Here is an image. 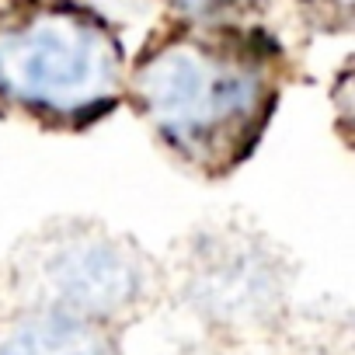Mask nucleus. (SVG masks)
I'll use <instances>...</instances> for the list:
<instances>
[{
	"mask_svg": "<svg viewBox=\"0 0 355 355\" xmlns=\"http://www.w3.org/2000/svg\"><path fill=\"white\" fill-rule=\"evenodd\" d=\"M153 125L189 157H213L254 132L265 115V80L244 56L206 46H167L136 73Z\"/></svg>",
	"mask_w": 355,
	"mask_h": 355,
	"instance_id": "2",
	"label": "nucleus"
},
{
	"mask_svg": "<svg viewBox=\"0 0 355 355\" xmlns=\"http://www.w3.org/2000/svg\"><path fill=\"white\" fill-rule=\"evenodd\" d=\"M139 265L125 244L108 237L77 234L49 244L39 261V282L49 296V310H63L84 320H105L132 306L139 296Z\"/></svg>",
	"mask_w": 355,
	"mask_h": 355,
	"instance_id": "3",
	"label": "nucleus"
},
{
	"mask_svg": "<svg viewBox=\"0 0 355 355\" xmlns=\"http://www.w3.org/2000/svg\"><path fill=\"white\" fill-rule=\"evenodd\" d=\"M0 355H119V352L94 320L42 306L21 313L4 327Z\"/></svg>",
	"mask_w": 355,
	"mask_h": 355,
	"instance_id": "5",
	"label": "nucleus"
},
{
	"mask_svg": "<svg viewBox=\"0 0 355 355\" xmlns=\"http://www.w3.org/2000/svg\"><path fill=\"white\" fill-rule=\"evenodd\" d=\"M119 49L101 25L70 8H39L0 21V94L77 122L112 105Z\"/></svg>",
	"mask_w": 355,
	"mask_h": 355,
	"instance_id": "1",
	"label": "nucleus"
},
{
	"mask_svg": "<svg viewBox=\"0 0 355 355\" xmlns=\"http://www.w3.org/2000/svg\"><path fill=\"white\" fill-rule=\"evenodd\" d=\"M196 303H202L216 320H251L268 310L275 296V275L265 258L230 251L196 275Z\"/></svg>",
	"mask_w": 355,
	"mask_h": 355,
	"instance_id": "4",
	"label": "nucleus"
}]
</instances>
